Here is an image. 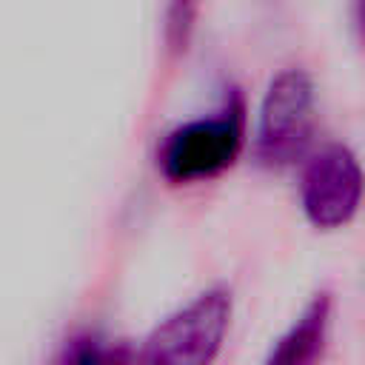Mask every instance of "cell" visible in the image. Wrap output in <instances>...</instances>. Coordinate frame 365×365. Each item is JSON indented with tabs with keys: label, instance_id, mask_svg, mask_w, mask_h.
Masks as SVG:
<instances>
[{
	"label": "cell",
	"instance_id": "obj_1",
	"mask_svg": "<svg viewBox=\"0 0 365 365\" xmlns=\"http://www.w3.org/2000/svg\"><path fill=\"white\" fill-rule=\"evenodd\" d=\"M245 145V106L231 91L222 106L171 128L157 148V168L168 185H194L231 168Z\"/></svg>",
	"mask_w": 365,
	"mask_h": 365
},
{
	"label": "cell",
	"instance_id": "obj_2",
	"mask_svg": "<svg viewBox=\"0 0 365 365\" xmlns=\"http://www.w3.org/2000/svg\"><path fill=\"white\" fill-rule=\"evenodd\" d=\"M231 325V294L208 288L168 314L143 342L137 365H214Z\"/></svg>",
	"mask_w": 365,
	"mask_h": 365
},
{
	"label": "cell",
	"instance_id": "obj_3",
	"mask_svg": "<svg viewBox=\"0 0 365 365\" xmlns=\"http://www.w3.org/2000/svg\"><path fill=\"white\" fill-rule=\"evenodd\" d=\"M314 137V83L302 68H282L265 88L254 157L265 168H285L305 157Z\"/></svg>",
	"mask_w": 365,
	"mask_h": 365
},
{
	"label": "cell",
	"instance_id": "obj_4",
	"mask_svg": "<svg viewBox=\"0 0 365 365\" xmlns=\"http://www.w3.org/2000/svg\"><path fill=\"white\" fill-rule=\"evenodd\" d=\"M365 194V171L356 154L342 143H328L314 151L299 177V205L317 231L348 225Z\"/></svg>",
	"mask_w": 365,
	"mask_h": 365
},
{
	"label": "cell",
	"instance_id": "obj_5",
	"mask_svg": "<svg viewBox=\"0 0 365 365\" xmlns=\"http://www.w3.org/2000/svg\"><path fill=\"white\" fill-rule=\"evenodd\" d=\"M331 319H334V297L328 291L314 294L302 308V314L271 345L262 365H317L328 345Z\"/></svg>",
	"mask_w": 365,
	"mask_h": 365
},
{
	"label": "cell",
	"instance_id": "obj_6",
	"mask_svg": "<svg viewBox=\"0 0 365 365\" xmlns=\"http://www.w3.org/2000/svg\"><path fill=\"white\" fill-rule=\"evenodd\" d=\"M57 365H137V356L125 342H111L100 334H80L66 342Z\"/></svg>",
	"mask_w": 365,
	"mask_h": 365
},
{
	"label": "cell",
	"instance_id": "obj_7",
	"mask_svg": "<svg viewBox=\"0 0 365 365\" xmlns=\"http://www.w3.org/2000/svg\"><path fill=\"white\" fill-rule=\"evenodd\" d=\"M197 20V0H171L165 14V43L171 51H185Z\"/></svg>",
	"mask_w": 365,
	"mask_h": 365
}]
</instances>
